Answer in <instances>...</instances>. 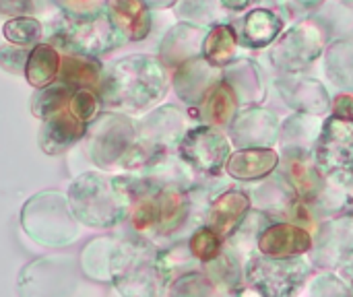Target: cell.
Returning <instances> with one entry per match:
<instances>
[{"mask_svg": "<svg viewBox=\"0 0 353 297\" xmlns=\"http://www.w3.org/2000/svg\"><path fill=\"white\" fill-rule=\"evenodd\" d=\"M168 89V74L159 60L151 56H128L114 62L99 81L103 107L139 112L153 105Z\"/></svg>", "mask_w": 353, "mask_h": 297, "instance_id": "obj_1", "label": "cell"}, {"mask_svg": "<svg viewBox=\"0 0 353 297\" xmlns=\"http://www.w3.org/2000/svg\"><path fill=\"white\" fill-rule=\"evenodd\" d=\"M126 37L112 23L108 10L85 19H72L62 14V19L52 27L50 43L66 50L68 54L101 56L124 43Z\"/></svg>", "mask_w": 353, "mask_h": 297, "instance_id": "obj_2", "label": "cell"}, {"mask_svg": "<svg viewBox=\"0 0 353 297\" xmlns=\"http://www.w3.org/2000/svg\"><path fill=\"white\" fill-rule=\"evenodd\" d=\"M68 205L81 223L110 227L122 217L124 196L118 190L116 180H108L99 174H83L70 184Z\"/></svg>", "mask_w": 353, "mask_h": 297, "instance_id": "obj_3", "label": "cell"}, {"mask_svg": "<svg viewBox=\"0 0 353 297\" xmlns=\"http://www.w3.org/2000/svg\"><path fill=\"white\" fill-rule=\"evenodd\" d=\"M319 165L323 172L345 184L353 178V118L333 116L327 120L319 141Z\"/></svg>", "mask_w": 353, "mask_h": 297, "instance_id": "obj_4", "label": "cell"}, {"mask_svg": "<svg viewBox=\"0 0 353 297\" xmlns=\"http://www.w3.org/2000/svg\"><path fill=\"white\" fill-rule=\"evenodd\" d=\"M180 155L194 170L205 174H217L230 155V143L219 130L211 126H201L190 130L182 139Z\"/></svg>", "mask_w": 353, "mask_h": 297, "instance_id": "obj_5", "label": "cell"}, {"mask_svg": "<svg viewBox=\"0 0 353 297\" xmlns=\"http://www.w3.org/2000/svg\"><path fill=\"white\" fill-rule=\"evenodd\" d=\"M124 124V118L103 116L95 120L91 128L87 126V151L97 165L110 167L114 161H122V157L130 149V143L124 134L128 130L122 128Z\"/></svg>", "mask_w": 353, "mask_h": 297, "instance_id": "obj_6", "label": "cell"}, {"mask_svg": "<svg viewBox=\"0 0 353 297\" xmlns=\"http://www.w3.org/2000/svg\"><path fill=\"white\" fill-rule=\"evenodd\" d=\"M87 126L89 124H85L68 107H64L62 112L43 120L39 132V147L48 155H60L87 134Z\"/></svg>", "mask_w": 353, "mask_h": 297, "instance_id": "obj_7", "label": "cell"}, {"mask_svg": "<svg viewBox=\"0 0 353 297\" xmlns=\"http://www.w3.org/2000/svg\"><path fill=\"white\" fill-rule=\"evenodd\" d=\"M259 248L265 256L271 258H292L308 252L312 248V238L302 227L290 223H275L261 234Z\"/></svg>", "mask_w": 353, "mask_h": 297, "instance_id": "obj_8", "label": "cell"}, {"mask_svg": "<svg viewBox=\"0 0 353 297\" xmlns=\"http://www.w3.org/2000/svg\"><path fill=\"white\" fill-rule=\"evenodd\" d=\"M112 23L126 39H143L151 29V17L145 0H108L105 6Z\"/></svg>", "mask_w": 353, "mask_h": 297, "instance_id": "obj_9", "label": "cell"}, {"mask_svg": "<svg viewBox=\"0 0 353 297\" xmlns=\"http://www.w3.org/2000/svg\"><path fill=\"white\" fill-rule=\"evenodd\" d=\"M279 163V155L273 149H244L234 153L225 170L236 180H259L269 176Z\"/></svg>", "mask_w": 353, "mask_h": 297, "instance_id": "obj_10", "label": "cell"}, {"mask_svg": "<svg viewBox=\"0 0 353 297\" xmlns=\"http://www.w3.org/2000/svg\"><path fill=\"white\" fill-rule=\"evenodd\" d=\"M250 209V198L244 192L238 190H230L225 194H221L209 211V221L211 227L221 236L228 238L236 232V227L242 223L244 215Z\"/></svg>", "mask_w": 353, "mask_h": 297, "instance_id": "obj_11", "label": "cell"}, {"mask_svg": "<svg viewBox=\"0 0 353 297\" xmlns=\"http://www.w3.org/2000/svg\"><path fill=\"white\" fill-rule=\"evenodd\" d=\"M101 64L95 56L85 54H66L60 64L58 79L60 83L77 89H97L101 81Z\"/></svg>", "mask_w": 353, "mask_h": 297, "instance_id": "obj_12", "label": "cell"}, {"mask_svg": "<svg viewBox=\"0 0 353 297\" xmlns=\"http://www.w3.org/2000/svg\"><path fill=\"white\" fill-rule=\"evenodd\" d=\"M60 72V56L52 43H37L27 58L25 64V76L29 85L41 89L52 85L58 79Z\"/></svg>", "mask_w": 353, "mask_h": 297, "instance_id": "obj_13", "label": "cell"}, {"mask_svg": "<svg viewBox=\"0 0 353 297\" xmlns=\"http://www.w3.org/2000/svg\"><path fill=\"white\" fill-rule=\"evenodd\" d=\"M236 110H238V97L230 83L219 81L207 91L205 101H203V112L213 124H219V126L230 124Z\"/></svg>", "mask_w": 353, "mask_h": 297, "instance_id": "obj_14", "label": "cell"}, {"mask_svg": "<svg viewBox=\"0 0 353 297\" xmlns=\"http://www.w3.org/2000/svg\"><path fill=\"white\" fill-rule=\"evenodd\" d=\"M281 31V21L275 12L267 10V8H256L252 10L246 21H244V33L250 45L254 48H265L269 45L277 33Z\"/></svg>", "mask_w": 353, "mask_h": 297, "instance_id": "obj_15", "label": "cell"}, {"mask_svg": "<svg viewBox=\"0 0 353 297\" xmlns=\"http://www.w3.org/2000/svg\"><path fill=\"white\" fill-rule=\"evenodd\" d=\"M236 33L230 25H215L203 43V54L213 66H223L232 60L236 52Z\"/></svg>", "mask_w": 353, "mask_h": 297, "instance_id": "obj_16", "label": "cell"}, {"mask_svg": "<svg viewBox=\"0 0 353 297\" xmlns=\"http://www.w3.org/2000/svg\"><path fill=\"white\" fill-rule=\"evenodd\" d=\"M74 89L60 83V81H54L52 85L48 87H41V91H37L33 95V101H31V110L37 118L41 120H48L50 116L62 112L64 107H68V101L72 97Z\"/></svg>", "mask_w": 353, "mask_h": 297, "instance_id": "obj_17", "label": "cell"}, {"mask_svg": "<svg viewBox=\"0 0 353 297\" xmlns=\"http://www.w3.org/2000/svg\"><path fill=\"white\" fill-rule=\"evenodd\" d=\"M41 35H43V27L33 17H17L4 23V37L10 43L31 45V43H37Z\"/></svg>", "mask_w": 353, "mask_h": 297, "instance_id": "obj_18", "label": "cell"}, {"mask_svg": "<svg viewBox=\"0 0 353 297\" xmlns=\"http://www.w3.org/2000/svg\"><path fill=\"white\" fill-rule=\"evenodd\" d=\"M190 252L203 260V263H211L219 256L221 252V236L213 229V227H203L199 229L192 238H190Z\"/></svg>", "mask_w": 353, "mask_h": 297, "instance_id": "obj_19", "label": "cell"}, {"mask_svg": "<svg viewBox=\"0 0 353 297\" xmlns=\"http://www.w3.org/2000/svg\"><path fill=\"white\" fill-rule=\"evenodd\" d=\"M99 95L93 93V89H77L68 101V110L79 118L83 120L85 124L93 122L97 118V112H99Z\"/></svg>", "mask_w": 353, "mask_h": 297, "instance_id": "obj_20", "label": "cell"}, {"mask_svg": "<svg viewBox=\"0 0 353 297\" xmlns=\"http://www.w3.org/2000/svg\"><path fill=\"white\" fill-rule=\"evenodd\" d=\"M292 178H294V184L298 188V192L304 196V198H312L319 190V178H316V172L304 163V161H292Z\"/></svg>", "mask_w": 353, "mask_h": 297, "instance_id": "obj_21", "label": "cell"}, {"mask_svg": "<svg viewBox=\"0 0 353 297\" xmlns=\"http://www.w3.org/2000/svg\"><path fill=\"white\" fill-rule=\"evenodd\" d=\"M62 8V14L72 19H85L93 17L97 12H103L108 6V0H56Z\"/></svg>", "mask_w": 353, "mask_h": 297, "instance_id": "obj_22", "label": "cell"}, {"mask_svg": "<svg viewBox=\"0 0 353 297\" xmlns=\"http://www.w3.org/2000/svg\"><path fill=\"white\" fill-rule=\"evenodd\" d=\"M29 48L27 45H19V43H10V45H0V66L8 72H23L27 58H29Z\"/></svg>", "mask_w": 353, "mask_h": 297, "instance_id": "obj_23", "label": "cell"}, {"mask_svg": "<svg viewBox=\"0 0 353 297\" xmlns=\"http://www.w3.org/2000/svg\"><path fill=\"white\" fill-rule=\"evenodd\" d=\"M33 10L31 0H0V14L4 17H23Z\"/></svg>", "mask_w": 353, "mask_h": 297, "instance_id": "obj_24", "label": "cell"}, {"mask_svg": "<svg viewBox=\"0 0 353 297\" xmlns=\"http://www.w3.org/2000/svg\"><path fill=\"white\" fill-rule=\"evenodd\" d=\"M333 116H339V118H353V95L343 93V95H337V97H335Z\"/></svg>", "mask_w": 353, "mask_h": 297, "instance_id": "obj_25", "label": "cell"}, {"mask_svg": "<svg viewBox=\"0 0 353 297\" xmlns=\"http://www.w3.org/2000/svg\"><path fill=\"white\" fill-rule=\"evenodd\" d=\"M228 8H234V10H240V8H244L250 0H221Z\"/></svg>", "mask_w": 353, "mask_h": 297, "instance_id": "obj_26", "label": "cell"}]
</instances>
